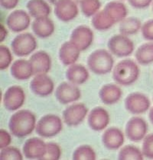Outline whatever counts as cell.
<instances>
[{"instance_id": "obj_1", "label": "cell", "mask_w": 153, "mask_h": 160, "mask_svg": "<svg viewBox=\"0 0 153 160\" xmlns=\"http://www.w3.org/2000/svg\"><path fill=\"white\" fill-rule=\"evenodd\" d=\"M36 128V118L29 110H20L13 114L8 122V128L13 136L22 138L32 133Z\"/></svg>"}, {"instance_id": "obj_2", "label": "cell", "mask_w": 153, "mask_h": 160, "mask_svg": "<svg viewBox=\"0 0 153 160\" xmlns=\"http://www.w3.org/2000/svg\"><path fill=\"white\" fill-rule=\"evenodd\" d=\"M140 76V68L132 60H124L119 62L114 67L113 78L117 84L130 86L133 84Z\"/></svg>"}, {"instance_id": "obj_3", "label": "cell", "mask_w": 153, "mask_h": 160, "mask_svg": "<svg viewBox=\"0 0 153 160\" xmlns=\"http://www.w3.org/2000/svg\"><path fill=\"white\" fill-rule=\"evenodd\" d=\"M114 60L109 52L103 49L97 50L90 53L87 59V66L93 73L105 75L113 68Z\"/></svg>"}, {"instance_id": "obj_4", "label": "cell", "mask_w": 153, "mask_h": 160, "mask_svg": "<svg viewBox=\"0 0 153 160\" xmlns=\"http://www.w3.org/2000/svg\"><path fill=\"white\" fill-rule=\"evenodd\" d=\"M63 124L59 116L48 114L44 115L36 123L35 130L37 134L45 138H50L57 136L62 130Z\"/></svg>"}, {"instance_id": "obj_5", "label": "cell", "mask_w": 153, "mask_h": 160, "mask_svg": "<svg viewBox=\"0 0 153 160\" xmlns=\"http://www.w3.org/2000/svg\"><path fill=\"white\" fill-rule=\"evenodd\" d=\"M37 41L30 33H22L13 39L11 43L12 50L18 57H26L37 48Z\"/></svg>"}, {"instance_id": "obj_6", "label": "cell", "mask_w": 153, "mask_h": 160, "mask_svg": "<svg viewBox=\"0 0 153 160\" xmlns=\"http://www.w3.org/2000/svg\"><path fill=\"white\" fill-rule=\"evenodd\" d=\"M107 47L112 54L118 57L130 56L134 51L133 42L123 34H116L109 38Z\"/></svg>"}, {"instance_id": "obj_7", "label": "cell", "mask_w": 153, "mask_h": 160, "mask_svg": "<svg viewBox=\"0 0 153 160\" xmlns=\"http://www.w3.org/2000/svg\"><path fill=\"white\" fill-rule=\"evenodd\" d=\"M25 101V92L18 86L9 87L3 95V105L9 111L18 110L24 105Z\"/></svg>"}, {"instance_id": "obj_8", "label": "cell", "mask_w": 153, "mask_h": 160, "mask_svg": "<svg viewBox=\"0 0 153 160\" xmlns=\"http://www.w3.org/2000/svg\"><path fill=\"white\" fill-rule=\"evenodd\" d=\"M150 105L149 98L144 94L140 92L129 94L125 100L126 109L133 114H141L146 112Z\"/></svg>"}, {"instance_id": "obj_9", "label": "cell", "mask_w": 153, "mask_h": 160, "mask_svg": "<svg viewBox=\"0 0 153 160\" xmlns=\"http://www.w3.org/2000/svg\"><path fill=\"white\" fill-rule=\"evenodd\" d=\"M55 97L61 104L67 105L79 100L81 97V92L76 85L62 82L55 90Z\"/></svg>"}, {"instance_id": "obj_10", "label": "cell", "mask_w": 153, "mask_h": 160, "mask_svg": "<svg viewBox=\"0 0 153 160\" xmlns=\"http://www.w3.org/2000/svg\"><path fill=\"white\" fill-rule=\"evenodd\" d=\"M148 125L145 120L140 117H133L126 125V135L133 142H140L146 136Z\"/></svg>"}, {"instance_id": "obj_11", "label": "cell", "mask_w": 153, "mask_h": 160, "mask_svg": "<svg viewBox=\"0 0 153 160\" xmlns=\"http://www.w3.org/2000/svg\"><path fill=\"white\" fill-rule=\"evenodd\" d=\"M87 113L88 108L83 103L73 104L63 111V120L68 126H77L83 122Z\"/></svg>"}, {"instance_id": "obj_12", "label": "cell", "mask_w": 153, "mask_h": 160, "mask_svg": "<svg viewBox=\"0 0 153 160\" xmlns=\"http://www.w3.org/2000/svg\"><path fill=\"white\" fill-rule=\"evenodd\" d=\"M94 34L90 28L84 25L76 27L71 34L70 41L75 44L81 51L90 48L93 42Z\"/></svg>"}, {"instance_id": "obj_13", "label": "cell", "mask_w": 153, "mask_h": 160, "mask_svg": "<svg viewBox=\"0 0 153 160\" xmlns=\"http://www.w3.org/2000/svg\"><path fill=\"white\" fill-rule=\"evenodd\" d=\"M31 24L29 13L22 9L15 10L6 18V25L13 32H22L26 30Z\"/></svg>"}, {"instance_id": "obj_14", "label": "cell", "mask_w": 153, "mask_h": 160, "mask_svg": "<svg viewBox=\"0 0 153 160\" xmlns=\"http://www.w3.org/2000/svg\"><path fill=\"white\" fill-rule=\"evenodd\" d=\"M47 143L41 139L32 137L25 141L23 145V154L29 159H42L46 153Z\"/></svg>"}, {"instance_id": "obj_15", "label": "cell", "mask_w": 153, "mask_h": 160, "mask_svg": "<svg viewBox=\"0 0 153 160\" xmlns=\"http://www.w3.org/2000/svg\"><path fill=\"white\" fill-rule=\"evenodd\" d=\"M79 10L74 0H61L55 5V15L60 21L67 22L77 16Z\"/></svg>"}, {"instance_id": "obj_16", "label": "cell", "mask_w": 153, "mask_h": 160, "mask_svg": "<svg viewBox=\"0 0 153 160\" xmlns=\"http://www.w3.org/2000/svg\"><path fill=\"white\" fill-rule=\"evenodd\" d=\"M30 88L32 92L39 96H48L53 92L55 84L47 74L35 75L31 81Z\"/></svg>"}, {"instance_id": "obj_17", "label": "cell", "mask_w": 153, "mask_h": 160, "mask_svg": "<svg viewBox=\"0 0 153 160\" xmlns=\"http://www.w3.org/2000/svg\"><path fill=\"white\" fill-rule=\"evenodd\" d=\"M87 121L90 128L92 130L95 131H101L108 126L109 123V114L103 108H94L90 112Z\"/></svg>"}, {"instance_id": "obj_18", "label": "cell", "mask_w": 153, "mask_h": 160, "mask_svg": "<svg viewBox=\"0 0 153 160\" xmlns=\"http://www.w3.org/2000/svg\"><path fill=\"white\" fill-rule=\"evenodd\" d=\"M34 75L47 74L51 67V58L47 52L39 50L29 59Z\"/></svg>"}, {"instance_id": "obj_19", "label": "cell", "mask_w": 153, "mask_h": 160, "mask_svg": "<svg viewBox=\"0 0 153 160\" xmlns=\"http://www.w3.org/2000/svg\"><path fill=\"white\" fill-rule=\"evenodd\" d=\"M102 142L107 149L116 150L124 143V134L117 128H108L102 136Z\"/></svg>"}, {"instance_id": "obj_20", "label": "cell", "mask_w": 153, "mask_h": 160, "mask_svg": "<svg viewBox=\"0 0 153 160\" xmlns=\"http://www.w3.org/2000/svg\"><path fill=\"white\" fill-rule=\"evenodd\" d=\"M81 50L71 41H66L59 49V60L65 66L76 63L80 57Z\"/></svg>"}, {"instance_id": "obj_21", "label": "cell", "mask_w": 153, "mask_h": 160, "mask_svg": "<svg viewBox=\"0 0 153 160\" xmlns=\"http://www.w3.org/2000/svg\"><path fill=\"white\" fill-rule=\"evenodd\" d=\"M66 78L69 82L79 86L87 81L89 79V72L84 66L74 63L67 68L66 71Z\"/></svg>"}, {"instance_id": "obj_22", "label": "cell", "mask_w": 153, "mask_h": 160, "mask_svg": "<svg viewBox=\"0 0 153 160\" xmlns=\"http://www.w3.org/2000/svg\"><path fill=\"white\" fill-rule=\"evenodd\" d=\"M32 28L34 34L40 38H49L53 34L55 26L48 17L35 18L32 22Z\"/></svg>"}, {"instance_id": "obj_23", "label": "cell", "mask_w": 153, "mask_h": 160, "mask_svg": "<svg viewBox=\"0 0 153 160\" xmlns=\"http://www.w3.org/2000/svg\"><path fill=\"white\" fill-rule=\"evenodd\" d=\"M11 75L18 80H27L34 75V72L29 60H17L12 64L10 69Z\"/></svg>"}, {"instance_id": "obj_24", "label": "cell", "mask_w": 153, "mask_h": 160, "mask_svg": "<svg viewBox=\"0 0 153 160\" xmlns=\"http://www.w3.org/2000/svg\"><path fill=\"white\" fill-rule=\"evenodd\" d=\"M100 100L105 105H113L119 101L122 91L119 86L115 84H106L102 86L99 92Z\"/></svg>"}, {"instance_id": "obj_25", "label": "cell", "mask_w": 153, "mask_h": 160, "mask_svg": "<svg viewBox=\"0 0 153 160\" xmlns=\"http://www.w3.org/2000/svg\"><path fill=\"white\" fill-rule=\"evenodd\" d=\"M103 9L115 23L121 22L123 19L126 18V15H127L126 7L120 2H109L106 5Z\"/></svg>"}, {"instance_id": "obj_26", "label": "cell", "mask_w": 153, "mask_h": 160, "mask_svg": "<svg viewBox=\"0 0 153 160\" xmlns=\"http://www.w3.org/2000/svg\"><path fill=\"white\" fill-rule=\"evenodd\" d=\"M27 8L29 15L34 18L48 17L51 13V7L45 0H29Z\"/></svg>"}, {"instance_id": "obj_27", "label": "cell", "mask_w": 153, "mask_h": 160, "mask_svg": "<svg viewBox=\"0 0 153 160\" xmlns=\"http://www.w3.org/2000/svg\"><path fill=\"white\" fill-rule=\"evenodd\" d=\"M142 23L138 18L129 17L123 19L119 25V32L126 36L136 34L142 28Z\"/></svg>"}, {"instance_id": "obj_28", "label": "cell", "mask_w": 153, "mask_h": 160, "mask_svg": "<svg viewBox=\"0 0 153 160\" xmlns=\"http://www.w3.org/2000/svg\"><path fill=\"white\" fill-rule=\"evenodd\" d=\"M136 61L141 65H148L153 62V43H146L141 45L135 53Z\"/></svg>"}, {"instance_id": "obj_29", "label": "cell", "mask_w": 153, "mask_h": 160, "mask_svg": "<svg viewBox=\"0 0 153 160\" xmlns=\"http://www.w3.org/2000/svg\"><path fill=\"white\" fill-rule=\"evenodd\" d=\"M92 25L97 30L103 31L112 28L115 22L108 16L104 9L99 11L92 18Z\"/></svg>"}, {"instance_id": "obj_30", "label": "cell", "mask_w": 153, "mask_h": 160, "mask_svg": "<svg viewBox=\"0 0 153 160\" xmlns=\"http://www.w3.org/2000/svg\"><path fill=\"white\" fill-rule=\"evenodd\" d=\"M143 157L142 151L133 145H127L122 148L118 156L119 160H142Z\"/></svg>"}, {"instance_id": "obj_31", "label": "cell", "mask_w": 153, "mask_h": 160, "mask_svg": "<svg viewBox=\"0 0 153 160\" xmlns=\"http://www.w3.org/2000/svg\"><path fill=\"white\" fill-rule=\"evenodd\" d=\"M96 152L90 146L82 145L74 150L72 158L74 160H95Z\"/></svg>"}, {"instance_id": "obj_32", "label": "cell", "mask_w": 153, "mask_h": 160, "mask_svg": "<svg viewBox=\"0 0 153 160\" xmlns=\"http://www.w3.org/2000/svg\"><path fill=\"white\" fill-rule=\"evenodd\" d=\"M81 9L87 17H92L100 10L101 3L100 0H83L81 3Z\"/></svg>"}, {"instance_id": "obj_33", "label": "cell", "mask_w": 153, "mask_h": 160, "mask_svg": "<svg viewBox=\"0 0 153 160\" xmlns=\"http://www.w3.org/2000/svg\"><path fill=\"white\" fill-rule=\"evenodd\" d=\"M1 160H22L23 156L18 149L14 147H7L1 149L0 152Z\"/></svg>"}, {"instance_id": "obj_34", "label": "cell", "mask_w": 153, "mask_h": 160, "mask_svg": "<svg viewBox=\"0 0 153 160\" xmlns=\"http://www.w3.org/2000/svg\"><path fill=\"white\" fill-rule=\"evenodd\" d=\"M13 54L8 47L0 46V69L4 70L9 67L13 62Z\"/></svg>"}, {"instance_id": "obj_35", "label": "cell", "mask_w": 153, "mask_h": 160, "mask_svg": "<svg viewBox=\"0 0 153 160\" xmlns=\"http://www.w3.org/2000/svg\"><path fill=\"white\" fill-rule=\"evenodd\" d=\"M61 156V149L55 142L47 143L46 153L42 158L45 160H58Z\"/></svg>"}, {"instance_id": "obj_36", "label": "cell", "mask_w": 153, "mask_h": 160, "mask_svg": "<svg viewBox=\"0 0 153 160\" xmlns=\"http://www.w3.org/2000/svg\"><path fill=\"white\" fill-rule=\"evenodd\" d=\"M142 152L148 159H153V133L148 134L143 139Z\"/></svg>"}, {"instance_id": "obj_37", "label": "cell", "mask_w": 153, "mask_h": 160, "mask_svg": "<svg viewBox=\"0 0 153 160\" xmlns=\"http://www.w3.org/2000/svg\"><path fill=\"white\" fill-rule=\"evenodd\" d=\"M142 34L143 38L148 41H153V19L149 20L142 25Z\"/></svg>"}, {"instance_id": "obj_38", "label": "cell", "mask_w": 153, "mask_h": 160, "mask_svg": "<svg viewBox=\"0 0 153 160\" xmlns=\"http://www.w3.org/2000/svg\"><path fill=\"white\" fill-rule=\"evenodd\" d=\"M12 142V137L10 133L6 130H0V149L8 147Z\"/></svg>"}, {"instance_id": "obj_39", "label": "cell", "mask_w": 153, "mask_h": 160, "mask_svg": "<svg viewBox=\"0 0 153 160\" xmlns=\"http://www.w3.org/2000/svg\"><path fill=\"white\" fill-rule=\"evenodd\" d=\"M130 5L135 8H145L149 6L152 0H129Z\"/></svg>"}, {"instance_id": "obj_40", "label": "cell", "mask_w": 153, "mask_h": 160, "mask_svg": "<svg viewBox=\"0 0 153 160\" xmlns=\"http://www.w3.org/2000/svg\"><path fill=\"white\" fill-rule=\"evenodd\" d=\"M19 0H0V5L5 9H13L18 4Z\"/></svg>"}, {"instance_id": "obj_41", "label": "cell", "mask_w": 153, "mask_h": 160, "mask_svg": "<svg viewBox=\"0 0 153 160\" xmlns=\"http://www.w3.org/2000/svg\"><path fill=\"white\" fill-rule=\"evenodd\" d=\"M8 35V31L4 25L1 24V28H0V42H3Z\"/></svg>"}, {"instance_id": "obj_42", "label": "cell", "mask_w": 153, "mask_h": 160, "mask_svg": "<svg viewBox=\"0 0 153 160\" xmlns=\"http://www.w3.org/2000/svg\"><path fill=\"white\" fill-rule=\"evenodd\" d=\"M149 121H150V122L153 124V107L150 109V110H149Z\"/></svg>"}, {"instance_id": "obj_43", "label": "cell", "mask_w": 153, "mask_h": 160, "mask_svg": "<svg viewBox=\"0 0 153 160\" xmlns=\"http://www.w3.org/2000/svg\"><path fill=\"white\" fill-rule=\"evenodd\" d=\"M48 1H49L51 3V4L55 5V4H56V3L58 2L59 1H61V0H48Z\"/></svg>"}, {"instance_id": "obj_44", "label": "cell", "mask_w": 153, "mask_h": 160, "mask_svg": "<svg viewBox=\"0 0 153 160\" xmlns=\"http://www.w3.org/2000/svg\"><path fill=\"white\" fill-rule=\"evenodd\" d=\"M76 2H80V3H81V2L83 1V0H76Z\"/></svg>"}, {"instance_id": "obj_45", "label": "cell", "mask_w": 153, "mask_h": 160, "mask_svg": "<svg viewBox=\"0 0 153 160\" xmlns=\"http://www.w3.org/2000/svg\"><path fill=\"white\" fill-rule=\"evenodd\" d=\"M152 10H153V4H152Z\"/></svg>"}]
</instances>
